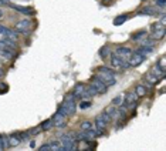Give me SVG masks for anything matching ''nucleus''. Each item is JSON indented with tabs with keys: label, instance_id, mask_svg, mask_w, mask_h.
I'll list each match as a JSON object with an SVG mask.
<instances>
[{
	"label": "nucleus",
	"instance_id": "5",
	"mask_svg": "<svg viewBox=\"0 0 166 151\" xmlns=\"http://www.w3.org/2000/svg\"><path fill=\"white\" fill-rule=\"evenodd\" d=\"M111 64L114 67H118V69H129L131 67V64H129L128 62H125L124 59H119L118 56H114L111 57Z\"/></svg>",
	"mask_w": 166,
	"mask_h": 151
},
{
	"label": "nucleus",
	"instance_id": "20",
	"mask_svg": "<svg viewBox=\"0 0 166 151\" xmlns=\"http://www.w3.org/2000/svg\"><path fill=\"white\" fill-rule=\"evenodd\" d=\"M41 130L43 131H47V130H51V128L54 127V124H53V118H48V120H46L44 123H41Z\"/></svg>",
	"mask_w": 166,
	"mask_h": 151
},
{
	"label": "nucleus",
	"instance_id": "37",
	"mask_svg": "<svg viewBox=\"0 0 166 151\" xmlns=\"http://www.w3.org/2000/svg\"><path fill=\"white\" fill-rule=\"evenodd\" d=\"M142 46H149V47H153V42H151V40H142Z\"/></svg>",
	"mask_w": 166,
	"mask_h": 151
},
{
	"label": "nucleus",
	"instance_id": "25",
	"mask_svg": "<svg viewBox=\"0 0 166 151\" xmlns=\"http://www.w3.org/2000/svg\"><path fill=\"white\" fill-rule=\"evenodd\" d=\"M3 40H5L6 44H7L9 47H11L13 50H16V49H17V44H16V42H14V40H10V39H7V37L3 39Z\"/></svg>",
	"mask_w": 166,
	"mask_h": 151
},
{
	"label": "nucleus",
	"instance_id": "43",
	"mask_svg": "<svg viewBox=\"0 0 166 151\" xmlns=\"http://www.w3.org/2000/svg\"><path fill=\"white\" fill-rule=\"evenodd\" d=\"M0 150H3V144H2V137H0Z\"/></svg>",
	"mask_w": 166,
	"mask_h": 151
},
{
	"label": "nucleus",
	"instance_id": "7",
	"mask_svg": "<svg viewBox=\"0 0 166 151\" xmlns=\"http://www.w3.org/2000/svg\"><path fill=\"white\" fill-rule=\"evenodd\" d=\"M145 60V57H142L139 53H132L131 54V57H129V64L131 66H134V67H138L139 64H142V62Z\"/></svg>",
	"mask_w": 166,
	"mask_h": 151
},
{
	"label": "nucleus",
	"instance_id": "30",
	"mask_svg": "<svg viewBox=\"0 0 166 151\" xmlns=\"http://www.w3.org/2000/svg\"><path fill=\"white\" fill-rule=\"evenodd\" d=\"M158 66H159V69H161L162 71H166V60H165V57H162L161 60H159Z\"/></svg>",
	"mask_w": 166,
	"mask_h": 151
},
{
	"label": "nucleus",
	"instance_id": "4",
	"mask_svg": "<svg viewBox=\"0 0 166 151\" xmlns=\"http://www.w3.org/2000/svg\"><path fill=\"white\" fill-rule=\"evenodd\" d=\"M33 29V23L30 20H20L16 23V30L20 33H28Z\"/></svg>",
	"mask_w": 166,
	"mask_h": 151
},
{
	"label": "nucleus",
	"instance_id": "31",
	"mask_svg": "<svg viewBox=\"0 0 166 151\" xmlns=\"http://www.w3.org/2000/svg\"><path fill=\"white\" fill-rule=\"evenodd\" d=\"M2 137V144H3V148H9V137H6V136H0Z\"/></svg>",
	"mask_w": 166,
	"mask_h": 151
},
{
	"label": "nucleus",
	"instance_id": "34",
	"mask_svg": "<svg viewBox=\"0 0 166 151\" xmlns=\"http://www.w3.org/2000/svg\"><path fill=\"white\" fill-rule=\"evenodd\" d=\"M155 3H156V7H161V9H163L166 5L165 0H155Z\"/></svg>",
	"mask_w": 166,
	"mask_h": 151
},
{
	"label": "nucleus",
	"instance_id": "28",
	"mask_svg": "<svg viewBox=\"0 0 166 151\" xmlns=\"http://www.w3.org/2000/svg\"><path fill=\"white\" fill-rule=\"evenodd\" d=\"M124 101H125V99L122 97V94H121V96H118V97H115V99L112 100V104H114V106H119V104H122Z\"/></svg>",
	"mask_w": 166,
	"mask_h": 151
},
{
	"label": "nucleus",
	"instance_id": "8",
	"mask_svg": "<svg viewBox=\"0 0 166 151\" xmlns=\"http://www.w3.org/2000/svg\"><path fill=\"white\" fill-rule=\"evenodd\" d=\"M65 120H67L65 116H63L60 111H57V113L54 114V117H53V124H54L55 127H64Z\"/></svg>",
	"mask_w": 166,
	"mask_h": 151
},
{
	"label": "nucleus",
	"instance_id": "32",
	"mask_svg": "<svg viewBox=\"0 0 166 151\" xmlns=\"http://www.w3.org/2000/svg\"><path fill=\"white\" fill-rule=\"evenodd\" d=\"M91 107V103L90 101H81L80 103V109L81 110H87V109H90Z\"/></svg>",
	"mask_w": 166,
	"mask_h": 151
},
{
	"label": "nucleus",
	"instance_id": "21",
	"mask_svg": "<svg viewBox=\"0 0 166 151\" xmlns=\"http://www.w3.org/2000/svg\"><path fill=\"white\" fill-rule=\"evenodd\" d=\"M163 36H165V29H161V30H153V33H152V39H153V40H161Z\"/></svg>",
	"mask_w": 166,
	"mask_h": 151
},
{
	"label": "nucleus",
	"instance_id": "3",
	"mask_svg": "<svg viewBox=\"0 0 166 151\" xmlns=\"http://www.w3.org/2000/svg\"><path fill=\"white\" fill-rule=\"evenodd\" d=\"M90 86H92V87L95 89V91H97L98 94H105L106 90H108V86H106L101 79H98L97 76H94V77H92L91 84H90Z\"/></svg>",
	"mask_w": 166,
	"mask_h": 151
},
{
	"label": "nucleus",
	"instance_id": "39",
	"mask_svg": "<svg viewBox=\"0 0 166 151\" xmlns=\"http://www.w3.org/2000/svg\"><path fill=\"white\" fill-rule=\"evenodd\" d=\"M43 150H51V144H43L40 147V151H43Z\"/></svg>",
	"mask_w": 166,
	"mask_h": 151
},
{
	"label": "nucleus",
	"instance_id": "22",
	"mask_svg": "<svg viewBox=\"0 0 166 151\" xmlns=\"http://www.w3.org/2000/svg\"><path fill=\"white\" fill-rule=\"evenodd\" d=\"M84 90H85V84H83V83H80V84L75 86V89H74V94H75V97L83 94Z\"/></svg>",
	"mask_w": 166,
	"mask_h": 151
},
{
	"label": "nucleus",
	"instance_id": "15",
	"mask_svg": "<svg viewBox=\"0 0 166 151\" xmlns=\"http://www.w3.org/2000/svg\"><path fill=\"white\" fill-rule=\"evenodd\" d=\"M124 99H125V103L126 104H132V103H136V100H138L139 97L136 96V93H128Z\"/></svg>",
	"mask_w": 166,
	"mask_h": 151
},
{
	"label": "nucleus",
	"instance_id": "10",
	"mask_svg": "<svg viewBox=\"0 0 166 151\" xmlns=\"http://www.w3.org/2000/svg\"><path fill=\"white\" fill-rule=\"evenodd\" d=\"M9 6L11 9L16 10V12H20L23 14H33V9H30V7H23V6H17V5H13V3H9Z\"/></svg>",
	"mask_w": 166,
	"mask_h": 151
},
{
	"label": "nucleus",
	"instance_id": "2",
	"mask_svg": "<svg viewBox=\"0 0 166 151\" xmlns=\"http://www.w3.org/2000/svg\"><path fill=\"white\" fill-rule=\"evenodd\" d=\"M75 110H77V106H75V103L74 101H65L61 104L60 107H58V111H60L63 116H73L74 113H75Z\"/></svg>",
	"mask_w": 166,
	"mask_h": 151
},
{
	"label": "nucleus",
	"instance_id": "16",
	"mask_svg": "<svg viewBox=\"0 0 166 151\" xmlns=\"http://www.w3.org/2000/svg\"><path fill=\"white\" fill-rule=\"evenodd\" d=\"M145 37H146V32L145 30H139V32L132 34V42H139V40H142Z\"/></svg>",
	"mask_w": 166,
	"mask_h": 151
},
{
	"label": "nucleus",
	"instance_id": "40",
	"mask_svg": "<svg viewBox=\"0 0 166 151\" xmlns=\"http://www.w3.org/2000/svg\"><path fill=\"white\" fill-rule=\"evenodd\" d=\"M5 30H6V27L0 24V36H3V34H5Z\"/></svg>",
	"mask_w": 166,
	"mask_h": 151
},
{
	"label": "nucleus",
	"instance_id": "41",
	"mask_svg": "<svg viewBox=\"0 0 166 151\" xmlns=\"http://www.w3.org/2000/svg\"><path fill=\"white\" fill-rule=\"evenodd\" d=\"M3 76H5V70H3L2 66H0V79H3Z\"/></svg>",
	"mask_w": 166,
	"mask_h": 151
},
{
	"label": "nucleus",
	"instance_id": "13",
	"mask_svg": "<svg viewBox=\"0 0 166 151\" xmlns=\"http://www.w3.org/2000/svg\"><path fill=\"white\" fill-rule=\"evenodd\" d=\"M136 53H139L142 57H146V56H149V54H152V53H153V47H149V46H142L141 49H138V50H136Z\"/></svg>",
	"mask_w": 166,
	"mask_h": 151
},
{
	"label": "nucleus",
	"instance_id": "11",
	"mask_svg": "<svg viewBox=\"0 0 166 151\" xmlns=\"http://www.w3.org/2000/svg\"><path fill=\"white\" fill-rule=\"evenodd\" d=\"M3 36L7 37V39H10V40H14V42H17V40H18V32H17V30H11V29L6 27L5 34H3Z\"/></svg>",
	"mask_w": 166,
	"mask_h": 151
},
{
	"label": "nucleus",
	"instance_id": "36",
	"mask_svg": "<svg viewBox=\"0 0 166 151\" xmlns=\"http://www.w3.org/2000/svg\"><path fill=\"white\" fill-rule=\"evenodd\" d=\"M161 29H165V26L161 24V23H155L152 26V32H153V30H161Z\"/></svg>",
	"mask_w": 166,
	"mask_h": 151
},
{
	"label": "nucleus",
	"instance_id": "35",
	"mask_svg": "<svg viewBox=\"0 0 166 151\" xmlns=\"http://www.w3.org/2000/svg\"><path fill=\"white\" fill-rule=\"evenodd\" d=\"M74 99H75V94H74V93H70V94H67L64 97L65 101H74Z\"/></svg>",
	"mask_w": 166,
	"mask_h": 151
},
{
	"label": "nucleus",
	"instance_id": "24",
	"mask_svg": "<svg viewBox=\"0 0 166 151\" xmlns=\"http://www.w3.org/2000/svg\"><path fill=\"white\" fill-rule=\"evenodd\" d=\"M109 54H111V50L106 47V46H104V47L99 50V56H101L102 59H106V57L109 56Z\"/></svg>",
	"mask_w": 166,
	"mask_h": 151
},
{
	"label": "nucleus",
	"instance_id": "12",
	"mask_svg": "<svg viewBox=\"0 0 166 151\" xmlns=\"http://www.w3.org/2000/svg\"><path fill=\"white\" fill-rule=\"evenodd\" d=\"M20 143H21V138L18 136V133H14V134H11L9 137V146L10 147H17Z\"/></svg>",
	"mask_w": 166,
	"mask_h": 151
},
{
	"label": "nucleus",
	"instance_id": "14",
	"mask_svg": "<svg viewBox=\"0 0 166 151\" xmlns=\"http://www.w3.org/2000/svg\"><path fill=\"white\" fill-rule=\"evenodd\" d=\"M95 126H97L95 128H98V130H104V128L108 126V123H106V121L101 117V116H98V117L95 118Z\"/></svg>",
	"mask_w": 166,
	"mask_h": 151
},
{
	"label": "nucleus",
	"instance_id": "38",
	"mask_svg": "<svg viewBox=\"0 0 166 151\" xmlns=\"http://www.w3.org/2000/svg\"><path fill=\"white\" fill-rule=\"evenodd\" d=\"M99 116H101V117L104 118V120H105L106 123H109V121H111V117H109V116H108L106 113H102V114H99Z\"/></svg>",
	"mask_w": 166,
	"mask_h": 151
},
{
	"label": "nucleus",
	"instance_id": "23",
	"mask_svg": "<svg viewBox=\"0 0 166 151\" xmlns=\"http://www.w3.org/2000/svg\"><path fill=\"white\" fill-rule=\"evenodd\" d=\"M98 71H101V73H105V74H109V76H115V71L111 70L109 67H106V66H101L99 69H98Z\"/></svg>",
	"mask_w": 166,
	"mask_h": 151
},
{
	"label": "nucleus",
	"instance_id": "19",
	"mask_svg": "<svg viewBox=\"0 0 166 151\" xmlns=\"http://www.w3.org/2000/svg\"><path fill=\"white\" fill-rule=\"evenodd\" d=\"M135 93L138 97H145L146 96V89H145V86L143 84H138L135 87Z\"/></svg>",
	"mask_w": 166,
	"mask_h": 151
},
{
	"label": "nucleus",
	"instance_id": "18",
	"mask_svg": "<svg viewBox=\"0 0 166 151\" xmlns=\"http://www.w3.org/2000/svg\"><path fill=\"white\" fill-rule=\"evenodd\" d=\"M126 20H128V14H121V16H116L115 19H114V24H115V26H121V24H124Z\"/></svg>",
	"mask_w": 166,
	"mask_h": 151
},
{
	"label": "nucleus",
	"instance_id": "9",
	"mask_svg": "<svg viewBox=\"0 0 166 151\" xmlns=\"http://www.w3.org/2000/svg\"><path fill=\"white\" fill-rule=\"evenodd\" d=\"M158 16V7H152V6H146L143 7L141 12H138V16Z\"/></svg>",
	"mask_w": 166,
	"mask_h": 151
},
{
	"label": "nucleus",
	"instance_id": "29",
	"mask_svg": "<svg viewBox=\"0 0 166 151\" xmlns=\"http://www.w3.org/2000/svg\"><path fill=\"white\" fill-rule=\"evenodd\" d=\"M41 127H36V128H31V130H28V134L30 136H38L40 133H41Z\"/></svg>",
	"mask_w": 166,
	"mask_h": 151
},
{
	"label": "nucleus",
	"instance_id": "26",
	"mask_svg": "<svg viewBox=\"0 0 166 151\" xmlns=\"http://www.w3.org/2000/svg\"><path fill=\"white\" fill-rule=\"evenodd\" d=\"M146 80L149 81L151 84H156L158 81H159V80H158V79H156V77H155V76H153V74H151V73H148V74H146Z\"/></svg>",
	"mask_w": 166,
	"mask_h": 151
},
{
	"label": "nucleus",
	"instance_id": "6",
	"mask_svg": "<svg viewBox=\"0 0 166 151\" xmlns=\"http://www.w3.org/2000/svg\"><path fill=\"white\" fill-rule=\"evenodd\" d=\"M131 54H132V50H131L129 47H118L115 50V56H118L119 59H124V60L129 59Z\"/></svg>",
	"mask_w": 166,
	"mask_h": 151
},
{
	"label": "nucleus",
	"instance_id": "33",
	"mask_svg": "<svg viewBox=\"0 0 166 151\" xmlns=\"http://www.w3.org/2000/svg\"><path fill=\"white\" fill-rule=\"evenodd\" d=\"M92 124L90 123V121H83L81 123V130H88V128H91Z\"/></svg>",
	"mask_w": 166,
	"mask_h": 151
},
{
	"label": "nucleus",
	"instance_id": "1",
	"mask_svg": "<svg viewBox=\"0 0 166 151\" xmlns=\"http://www.w3.org/2000/svg\"><path fill=\"white\" fill-rule=\"evenodd\" d=\"M61 144V151H67V150H77V141L74 138L73 134H67L63 136L61 140L58 141Z\"/></svg>",
	"mask_w": 166,
	"mask_h": 151
},
{
	"label": "nucleus",
	"instance_id": "27",
	"mask_svg": "<svg viewBox=\"0 0 166 151\" xmlns=\"http://www.w3.org/2000/svg\"><path fill=\"white\" fill-rule=\"evenodd\" d=\"M115 111H116V109H115V107H114V104H112V106H109V107H106L104 113H106V114H108V116H109V117H112V116L115 114Z\"/></svg>",
	"mask_w": 166,
	"mask_h": 151
},
{
	"label": "nucleus",
	"instance_id": "42",
	"mask_svg": "<svg viewBox=\"0 0 166 151\" xmlns=\"http://www.w3.org/2000/svg\"><path fill=\"white\" fill-rule=\"evenodd\" d=\"M30 147H31V148H34V147H36V143L33 141V140H31V141H30Z\"/></svg>",
	"mask_w": 166,
	"mask_h": 151
},
{
	"label": "nucleus",
	"instance_id": "17",
	"mask_svg": "<svg viewBox=\"0 0 166 151\" xmlns=\"http://www.w3.org/2000/svg\"><path fill=\"white\" fill-rule=\"evenodd\" d=\"M151 74H153L158 79V80H159V79H162V77H163L165 71H162L161 69H159V66H158V64H155V66H153V69H152V71H151Z\"/></svg>",
	"mask_w": 166,
	"mask_h": 151
}]
</instances>
